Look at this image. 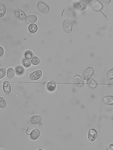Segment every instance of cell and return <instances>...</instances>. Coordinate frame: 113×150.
<instances>
[{
    "label": "cell",
    "instance_id": "obj_1",
    "mask_svg": "<svg viewBox=\"0 0 113 150\" xmlns=\"http://www.w3.org/2000/svg\"><path fill=\"white\" fill-rule=\"evenodd\" d=\"M73 25L72 21L69 19H66L64 21L63 24V29L68 32H70L72 30Z\"/></svg>",
    "mask_w": 113,
    "mask_h": 150
},
{
    "label": "cell",
    "instance_id": "obj_2",
    "mask_svg": "<svg viewBox=\"0 0 113 150\" xmlns=\"http://www.w3.org/2000/svg\"><path fill=\"white\" fill-rule=\"evenodd\" d=\"M37 6L39 10L44 13H47L49 11V6L47 4L43 1H40L38 4Z\"/></svg>",
    "mask_w": 113,
    "mask_h": 150
},
{
    "label": "cell",
    "instance_id": "obj_3",
    "mask_svg": "<svg viewBox=\"0 0 113 150\" xmlns=\"http://www.w3.org/2000/svg\"><path fill=\"white\" fill-rule=\"evenodd\" d=\"M14 14L17 18L21 20H25L26 15L24 12L20 9H17L14 11Z\"/></svg>",
    "mask_w": 113,
    "mask_h": 150
},
{
    "label": "cell",
    "instance_id": "obj_4",
    "mask_svg": "<svg viewBox=\"0 0 113 150\" xmlns=\"http://www.w3.org/2000/svg\"><path fill=\"white\" fill-rule=\"evenodd\" d=\"M94 69L92 67H89L84 71L83 74L84 79L86 80L91 77L94 73Z\"/></svg>",
    "mask_w": 113,
    "mask_h": 150
},
{
    "label": "cell",
    "instance_id": "obj_5",
    "mask_svg": "<svg viewBox=\"0 0 113 150\" xmlns=\"http://www.w3.org/2000/svg\"><path fill=\"white\" fill-rule=\"evenodd\" d=\"M43 75L41 71L38 70L32 73L29 76V78L32 81H35L40 79Z\"/></svg>",
    "mask_w": 113,
    "mask_h": 150
},
{
    "label": "cell",
    "instance_id": "obj_6",
    "mask_svg": "<svg viewBox=\"0 0 113 150\" xmlns=\"http://www.w3.org/2000/svg\"><path fill=\"white\" fill-rule=\"evenodd\" d=\"M97 136V133L96 131L93 129H90L88 133V138L89 140L91 141H95Z\"/></svg>",
    "mask_w": 113,
    "mask_h": 150
},
{
    "label": "cell",
    "instance_id": "obj_7",
    "mask_svg": "<svg viewBox=\"0 0 113 150\" xmlns=\"http://www.w3.org/2000/svg\"><path fill=\"white\" fill-rule=\"evenodd\" d=\"M42 120V119L40 115H33L30 118V122L34 125H37L40 123Z\"/></svg>",
    "mask_w": 113,
    "mask_h": 150
},
{
    "label": "cell",
    "instance_id": "obj_8",
    "mask_svg": "<svg viewBox=\"0 0 113 150\" xmlns=\"http://www.w3.org/2000/svg\"><path fill=\"white\" fill-rule=\"evenodd\" d=\"M38 20V17L35 15L31 14L26 17L25 22L28 24H32L36 22Z\"/></svg>",
    "mask_w": 113,
    "mask_h": 150
},
{
    "label": "cell",
    "instance_id": "obj_9",
    "mask_svg": "<svg viewBox=\"0 0 113 150\" xmlns=\"http://www.w3.org/2000/svg\"><path fill=\"white\" fill-rule=\"evenodd\" d=\"M30 137L33 140H36L38 139L40 135V131L36 129L33 130L30 134H29Z\"/></svg>",
    "mask_w": 113,
    "mask_h": 150
},
{
    "label": "cell",
    "instance_id": "obj_10",
    "mask_svg": "<svg viewBox=\"0 0 113 150\" xmlns=\"http://www.w3.org/2000/svg\"><path fill=\"white\" fill-rule=\"evenodd\" d=\"M74 82L75 84L78 87H81L84 85V81L80 76L77 75L75 76L74 78Z\"/></svg>",
    "mask_w": 113,
    "mask_h": 150
},
{
    "label": "cell",
    "instance_id": "obj_11",
    "mask_svg": "<svg viewBox=\"0 0 113 150\" xmlns=\"http://www.w3.org/2000/svg\"><path fill=\"white\" fill-rule=\"evenodd\" d=\"M3 87V91L6 94H8L10 93L11 91V87L9 82L7 81L4 82Z\"/></svg>",
    "mask_w": 113,
    "mask_h": 150
},
{
    "label": "cell",
    "instance_id": "obj_12",
    "mask_svg": "<svg viewBox=\"0 0 113 150\" xmlns=\"http://www.w3.org/2000/svg\"><path fill=\"white\" fill-rule=\"evenodd\" d=\"M47 87L49 91H53L55 89L56 87V84L53 81H51L47 84Z\"/></svg>",
    "mask_w": 113,
    "mask_h": 150
},
{
    "label": "cell",
    "instance_id": "obj_13",
    "mask_svg": "<svg viewBox=\"0 0 113 150\" xmlns=\"http://www.w3.org/2000/svg\"><path fill=\"white\" fill-rule=\"evenodd\" d=\"M87 84L91 88H94L96 87L97 84L96 81L92 79H90L87 81Z\"/></svg>",
    "mask_w": 113,
    "mask_h": 150
},
{
    "label": "cell",
    "instance_id": "obj_14",
    "mask_svg": "<svg viewBox=\"0 0 113 150\" xmlns=\"http://www.w3.org/2000/svg\"><path fill=\"white\" fill-rule=\"evenodd\" d=\"M15 71L13 68H8L7 73V78L9 79L13 78L15 75Z\"/></svg>",
    "mask_w": 113,
    "mask_h": 150
},
{
    "label": "cell",
    "instance_id": "obj_15",
    "mask_svg": "<svg viewBox=\"0 0 113 150\" xmlns=\"http://www.w3.org/2000/svg\"><path fill=\"white\" fill-rule=\"evenodd\" d=\"M6 7L3 4L0 3V17H3L4 16L6 13Z\"/></svg>",
    "mask_w": 113,
    "mask_h": 150
},
{
    "label": "cell",
    "instance_id": "obj_16",
    "mask_svg": "<svg viewBox=\"0 0 113 150\" xmlns=\"http://www.w3.org/2000/svg\"><path fill=\"white\" fill-rule=\"evenodd\" d=\"M29 30L31 33H35L38 30V26L36 24H32L29 25Z\"/></svg>",
    "mask_w": 113,
    "mask_h": 150
},
{
    "label": "cell",
    "instance_id": "obj_17",
    "mask_svg": "<svg viewBox=\"0 0 113 150\" xmlns=\"http://www.w3.org/2000/svg\"><path fill=\"white\" fill-rule=\"evenodd\" d=\"M103 101L108 104H113V97L112 96H111L105 97L103 99Z\"/></svg>",
    "mask_w": 113,
    "mask_h": 150
},
{
    "label": "cell",
    "instance_id": "obj_18",
    "mask_svg": "<svg viewBox=\"0 0 113 150\" xmlns=\"http://www.w3.org/2000/svg\"><path fill=\"white\" fill-rule=\"evenodd\" d=\"M24 68L21 66H18L15 68V72L18 75H21L24 74Z\"/></svg>",
    "mask_w": 113,
    "mask_h": 150
},
{
    "label": "cell",
    "instance_id": "obj_19",
    "mask_svg": "<svg viewBox=\"0 0 113 150\" xmlns=\"http://www.w3.org/2000/svg\"><path fill=\"white\" fill-rule=\"evenodd\" d=\"M24 56L26 58L28 59H31L34 56L33 53L31 51H28L25 52Z\"/></svg>",
    "mask_w": 113,
    "mask_h": 150
},
{
    "label": "cell",
    "instance_id": "obj_20",
    "mask_svg": "<svg viewBox=\"0 0 113 150\" xmlns=\"http://www.w3.org/2000/svg\"><path fill=\"white\" fill-rule=\"evenodd\" d=\"M31 60L29 59L25 58L23 61V64L26 68L29 67L31 66Z\"/></svg>",
    "mask_w": 113,
    "mask_h": 150
},
{
    "label": "cell",
    "instance_id": "obj_21",
    "mask_svg": "<svg viewBox=\"0 0 113 150\" xmlns=\"http://www.w3.org/2000/svg\"><path fill=\"white\" fill-rule=\"evenodd\" d=\"M6 105V102L4 99L2 97H0V108L4 109Z\"/></svg>",
    "mask_w": 113,
    "mask_h": 150
},
{
    "label": "cell",
    "instance_id": "obj_22",
    "mask_svg": "<svg viewBox=\"0 0 113 150\" xmlns=\"http://www.w3.org/2000/svg\"><path fill=\"white\" fill-rule=\"evenodd\" d=\"M31 62L33 65H38L40 63V60L38 57L34 56L32 59Z\"/></svg>",
    "mask_w": 113,
    "mask_h": 150
},
{
    "label": "cell",
    "instance_id": "obj_23",
    "mask_svg": "<svg viewBox=\"0 0 113 150\" xmlns=\"http://www.w3.org/2000/svg\"><path fill=\"white\" fill-rule=\"evenodd\" d=\"M6 74V70L5 68H0V79L5 76Z\"/></svg>",
    "mask_w": 113,
    "mask_h": 150
},
{
    "label": "cell",
    "instance_id": "obj_24",
    "mask_svg": "<svg viewBox=\"0 0 113 150\" xmlns=\"http://www.w3.org/2000/svg\"><path fill=\"white\" fill-rule=\"evenodd\" d=\"M107 77L109 79H111L113 78V70L109 71L107 74Z\"/></svg>",
    "mask_w": 113,
    "mask_h": 150
},
{
    "label": "cell",
    "instance_id": "obj_25",
    "mask_svg": "<svg viewBox=\"0 0 113 150\" xmlns=\"http://www.w3.org/2000/svg\"><path fill=\"white\" fill-rule=\"evenodd\" d=\"M4 52L3 48L0 46V56H1L3 54Z\"/></svg>",
    "mask_w": 113,
    "mask_h": 150
},
{
    "label": "cell",
    "instance_id": "obj_26",
    "mask_svg": "<svg viewBox=\"0 0 113 150\" xmlns=\"http://www.w3.org/2000/svg\"><path fill=\"white\" fill-rule=\"evenodd\" d=\"M100 11H101V12L102 13L104 14V16L105 17H106V18H107V16H105V15H104V14L101 11V10H100Z\"/></svg>",
    "mask_w": 113,
    "mask_h": 150
}]
</instances>
